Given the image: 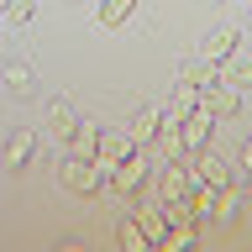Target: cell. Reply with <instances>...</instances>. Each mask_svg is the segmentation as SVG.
Returning <instances> with one entry per match:
<instances>
[{
  "instance_id": "6da1fadb",
  "label": "cell",
  "mask_w": 252,
  "mask_h": 252,
  "mask_svg": "<svg viewBox=\"0 0 252 252\" xmlns=\"http://www.w3.org/2000/svg\"><path fill=\"white\" fill-rule=\"evenodd\" d=\"M147 173H153V168H147V163H142L137 153H131V158H121V163H110V168H105V184H110V194L121 200V210H131V205H137V189L147 184Z\"/></svg>"
},
{
  "instance_id": "7a4b0ae2",
  "label": "cell",
  "mask_w": 252,
  "mask_h": 252,
  "mask_svg": "<svg viewBox=\"0 0 252 252\" xmlns=\"http://www.w3.org/2000/svg\"><path fill=\"white\" fill-rule=\"evenodd\" d=\"M100 184H105L100 158H68L63 153V189H68V194H94Z\"/></svg>"
},
{
  "instance_id": "3957f363",
  "label": "cell",
  "mask_w": 252,
  "mask_h": 252,
  "mask_svg": "<svg viewBox=\"0 0 252 252\" xmlns=\"http://www.w3.org/2000/svg\"><path fill=\"white\" fill-rule=\"evenodd\" d=\"M153 189L158 200H189V189H194V179H189V163H179V158H163L153 168Z\"/></svg>"
},
{
  "instance_id": "277c9868",
  "label": "cell",
  "mask_w": 252,
  "mask_h": 252,
  "mask_svg": "<svg viewBox=\"0 0 252 252\" xmlns=\"http://www.w3.org/2000/svg\"><path fill=\"white\" fill-rule=\"evenodd\" d=\"M210 126H216V116H210L205 105H194L184 121H179V142H184V153H189V158L205 153V142H210Z\"/></svg>"
},
{
  "instance_id": "5b68a950",
  "label": "cell",
  "mask_w": 252,
  "mask_h": 252,
  "mask_svg": "<svg viewBox=\"0 0 252 252\" xmlns=\"http://www.w3.org/2000/svg\"><path fill=\"white\" fill-rule=\"evenodd\" d=\"M200 105L210 110V116H236V110H242V90H231V84H226V79H210V84H205L200 90Z\"/></svg>"
},
{
  "instance_id": "8992f818",
  "label": "cell",
  "mask_w": 252,
  "mask_h": 252,
  "mask_svg": "<svg viewBox=\"0 0 252 252\" xmlns=\"http://www.w3.org/2000/svg\"><path fill=\"white\" fill-rule=\"evenodd\" d=\"M189 179H194V184H210V189L231 184V179H226V163H220L216 153H194V158H189Z\"/></svg>"
},
{
  "instance_id": "52a82bcc",
  "label": "cell",
  "mask_w": 252,
  "mask_h": 252,
  "mask_svg": "<svg viewBox=\"0 0 252 252\" xmlns=\"http://www.w3.org/2000/svg\"><path fill=\"white\" fill-rule=\"evenodd\" d=\"M236 42H242V32H236V27H216V32L200 42V58H205V63H226V58L236 53Z\"/></svg>"
},
{
  "instance_id": "ba28073f",
  "label": "cell",
  "mask_w": 252,
  "mask_h": 252,
  "mask_svg": "<svg viewBox=\"0 0 252 252\" xmlns=\"http://www.w3.org/2000/svg\"><path fill=\"white\" fill-rule=\"evenodd\" d=\"M100 137H105V131L94 121H79L74 131H68V158H100Z\"/></svg>"
},
{
  "instance_id": "9c48e42d",
  "label": "cell",
  "mask_w": 252,
  "mask_h": 252,
  "mask_svg": "<svg viewBox=\"0 0 252 252\" xmlns=\"http://www.w3.org/2000/svg\"><path fill=\"white\" fill-rule=\"evenodd\" d=\"M126 131H131V142H137V147H153V142H158V131H163V110H158V105L137 110V121L126 126Z\"/></svg>"
},
{
  "instance_id": "30bf717a",
  "label": "cell",
  "mask_w": 252,
  "mask_h": 252,
  "mask_svg": "<svg viewBox=\"0 0 252 252\" xmlns=\"http://www.w3.org/2000/svg\"><path fill=\"white\" fill-rule=\"evenodd\" d=\"M116 242H121L126 252H147V247H153V242H147V231L137 226V216H131V210H121V216H116Z\"/></svg>"
},
{
  "instance_id": "8fae6325",
  "label": "cell",
  "mask_w": 252,
  "mask_h": 252,
  "mask_svg": "<svg viewBox=\"0 0 252 252\" xmlns=\"http://www.w3.org/2000/svg\"><path fill=\"white\" fill-rule=\"evenodd\" d=\"M142 153L137 142H131V131H121V137H100V168H110V163H121V158Z\"/></svg>"
},
{
  "instance_id": "7c38bea8",
  "label": "cell",
  "mask_w": 252,
  "mask_h": 252,
  "mask_svg": "<svg viewBox=\"0 0 252 252\" xmlns=\"http://www.w3.org/2000/svg\"><path fill=\"white\" fill-rule=\"evenodd\" d=\"M74 126H79L74 105H68V100H53V110H47V131H53L58 142H68V131H74Z\"/></svg>"
},
{
  "instance_id": "4fadbf2b",
  "label": "cell",
  "mask_w": 252,
  "mask_h": 252,
  "mask_svg": "<svg viewBox=\"0 0 252 252\" xmlns=\"http://www.w3.org/2000/svg\"><path fill=\"white\" fill-rule=\"evenodd\" d=\"M32 153H37V131H16L11 147H5V163H11V168H27Z\"/></svg>"
},
{
  "instance_id": "5bb4252c",
  "label": "cell",
  "mask_w": 252,
  "mask_h": 252,
  "mask_svg": "<svg viewBox=\"0 0 252 252\" xmlns=\"http://www.w3.org/2000/svg\"><path fill=\"white\" fill-rule=\"evenodd\" d=\"M220 79H226L231 90L247 94V90H252V58H236V53H231V58H226V68H220Z\"/></svg>"
},
{
  "instance_id": "9a60e30c",
  "label": "cell",
  "mask_w": 252,
  "mask_h": 252,
  "mask_svg": "<svg viewBox=\"0 0 252 252\" xmlns=\"http://www.w3.org/2000/svg\"><path fill=\"white\" fill-rule=\"evenodd\" d=\"M194 105H200V90H194V84H184V79H179V94H173V110H168V116H163V121H168V126H179V121H184V116H189V110H194Z\"/></svg>"
},
{
  "instance_id": "2e32d148",
  "label": "cell",
  "mask_w": 252,
  "mask_h": 252,
  "mask_svg": "<svg viewBox=\"0 0 252 252\" xmlns=\"http://www.w3.org/2000/svg\"><path fill=\"white\" fill-rule=\"evenodd\" d=\"M131 11H137V0H100V27H121L131 21Z\"/></svg>"
},
{
  "instance_id": "e0dca14e",
  "label": "cell",
  "mask_w": 252,
  "mask_h": 252,
  "mask_svg": "<svg viewBox=\"0 0 252 252\" xmlns=\"http://www.w3.org/2000/svg\"><path fill=\"white\" fill-rule=\"evenodd\" d=\"M200 242V220H189V226H168V236H163V247L168 252H184Z\"/></svg>"
},
{
  "instance_id": "ac0fdd59",
  "label": "cell",
  "mask_w": 252,
  "mask_h": 252,
  "mask_svg": "<svg viewBox=\"0 0 252 252\" xmlns=\"http://www.w3.org/2000/svg\"><path fill=\"white\" fill-rule=\"evenodd\" d=\"M236 210H242V194L226 184V189H220V200H216V220H236Z\"/></svg>"
},
{
  "instance_id": "d6986e66",
  "label": "cell",
  "mask_w": 252,
  "mask_h": 252,
  "mask_svg": "<svg viewBox=\"0 0 252 252\" xmlns=\"http://www.w3.org/2000/svg\"><path fill=\"white\" fill-rule=\"evenodd\" d=\"M32 5H37V0H5V21L27 27V21H32Z\"/></svg>"
},
{
  "instance_id": "ffe728a7",
  "label": "cell",
  "mask_w": 252,
  "mask_h": 252,
  "mask_svg": "<svg viewBox=\"0 0 252 252\" xmlns=\"http://www.w3.org/2000/svg\"><path fill=\"white\" fill-rule=\"evenodd\" d=\"M5 84H11V90L21 94V90L32 84V63H11V68H5Z\"/></svg>"
},
{
  "instance_id": "44dd1931",
  "label": "cell",
  "mask_w": 252,
  "mask_h": 252,
  "mask_svg": "<svg viewBox=\"0 0 252 252\" xmlns=\"http://www.w3.org/2000/svg\"><path fill=\"white\" fill-rule=\"evenodd\" d=\"M242 168H247V173H252V137H247V142H242Z\"/></svg>"
},
{
  "instance_id": "7402d4cb",
  "label": "cell",
  "mask_w": 252,
  "mask_h": 252,
  "mask_svg": "<svg viewBox=\"0 0 252 252\" xmlns=\"http://www.w3.org/2000/svg\"><path fill=\"white\" fill-rule=\"evenodd\" d=\"M247 194H252V179H247Z\"/></svg>"
}]
</instances>
